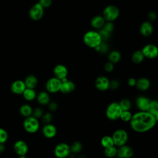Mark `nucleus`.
<instances>
[{"instance_id": "nucleus-10", "label": "nucleus", "mask_w": 158, "mask_h": 158, "mask_svg": "<svg viewBox=\"0 0 158 158\" xmlns=\"http://www.w3.org/2000/svg\"><path fill=\"white\" fill-rule=\"evenodd\" d=\"M44 15V8L41 5L37 2L34 4L29 10L30 17L35 21L40 20Z\"/></svg>"}, {"instance_id": "nucleus-43", "label": "nucleus", "mask_w": 158, "mask_h": 158, "mask_svg": "<svg viewBox=\"0 0 158 158\" xmlns=\"http://www.w3.org/2000/svg\"><path fill=\"white\" fill-rule=\"evenodd\" d=\"M148 17L149 22L154 21L157 19V14L155 11H150L148 14Z\"/></svg>"}, {"instance_id": "nucleus-14", "label": "nucleus", "mask_w": 158, "mask_h": 158, "mask_svg": "<svg viewBox=\"0 0 158 158\" xmlns=\"http://www.w3.org/2000/svg\"><path fill=\"white\" fill-rule=\"evenodd\" d=\"M53 73L54 75V77L61 81L62 80L67 78L68 75V69L64 65L58 64L54 67Z\"/></svg>"}, {"instance_id": "nucleus-19", "label": "nucleus", "mask_w": 158, "mask_h": 158, "mask_svg": "<svg viewBox=\"0 0 158 158\" xmlns=\"http://www.w3.org/2000/svg\"><path fill=\"white\" fill-rule=\"evenodd\" d=\"M57 128L56 126L51 123L45 124L42 129L43 135L47 138H52L57 134Z\"/></svg>"}, {"instance_id": "nucleus-51", "label": "nucleus", "mask_w": 158, "mask_h": 158, "mask_svg": "<svg viewBox=\"0 0 158 158\" xmlns=\"http://www.w3.org/2000/svg\"><path fill=\"white\" fill-rule=\"evenodd\" d=\"M118 1H122V0H118Z\"/></svg>"}, {"instance_id": "nucleus-22", "label": "nucleus", "mask_w": 158, "mask_h": 158, "mask_svg": "<svg viewBox=\"0 0 158 158\" xmlns=\"http://www.w3.org/2000/svg\"><path fill=\"white\" fill-rule=\"evenodd\" d=\"M36 99L41 105H48L50 102V96L46 91L39 93L36 96Z\"/></svg>"}, {"instance_id": "nucleus-15", "label": "nucleus", "mask_w": 158, "mask_h": 158, "mask_svg": "<svg viewBox=\"0 0 158 158\" xmlns=\"http://www.w3.org/2000/svg\"><path fill=\"white\" fill-rule=\"evenodd\" d=\"M14 149L19 156H25L28 151V147L26 142L23 140H18L14 144Z\"/></svg>"}, {"instance_id": "nucleus-8", "label": "nucleus", "mask_w": 158, "mask_h": 158, "mask_svg": "<svg viewBox=\"0 0 158 158\" xmlns=\"http://www.w3.org/2000/svg\"><path fill=\"white\" fill-rule=\"evenodd\" d=\"M144 57L154 59L158 57V47L154 44H147L141 50Z\"/></svg>"}, {"instance_id": "nucleus-21", "label": "nucleus", "mask_w": 158, "mask_h": 158, "mask_svg": "<svg viewBox=\"0 0 158 158\" xmlns=\"http://www.w3.org/2000/svg\"><path fill=\"white\" fill-rule=\"evenodd\" d=\"M151 85L149 80L145 77H141L136 80V83L135 87L141 91H145L148 90Z\"/></svg>"}, {"instance_id": "nucleus-31", "label": "nucleus", "mask_w": 158, "mask_h": 158, "mask_svg": "<svg viewBox=\"0 0 158 158\" xmlns=\"http://www.w3.org/2000/svg\"><path fill=\"white\" fill-rule=\"evenodd\" d=\"M118 104L122 110V111H127V110H130L131 108V102L130 99L127 98H123L121 99L119 102Z\"/></svg>"}, {"instance_id": "nucleus-2", "label": "nucleus", "mask_w": 158, "mask_h": 158, "mask_svg": "<svg viewBox=\"0 0 158 158\" xmlns=\"http://www.w3.org/2000/svg\"><path fill=\"white\" fill-rule=\"evenodd\" d=\"M84 43L88 47L91 48H96L102 41V38L96 30H89L86 31L83 37Z\"/></svg>"}, {"instance_id": "nucleus-34", "label": "nucleus", "mask_w": 158, "mask_h": 158, "mask_svg": "<svg viewBox=\"0 0 158 158\" xmlns=\"http://www.w3.org/2000/svg\"><path fill=\"white\" fill-rule=\"evenodd\" d=\"M132 115L133 114L130 112V110L122 111L120 117V119L124 122H130Z\"/></svg>"}, {"instance_id": "nucleus-16", "label": "nucleus", "mask_w": 158, "mask_h": 158, "mask_svg": "<svg viewBox=\"0 0 158 158\" xmlns=\"http://www.w3.org/2000/svg\"><path fill=\"white\" fill-rule=\"evenodd\" d=\"M61 82H62V85H61L60 91L62 93L69 94L75 90V83L72 81L69 80L67 78L62 80Z\"/></svg>"}, {"instance_id": "nucleus-20", "label": "nucleus", "mask_w": 158, "mask_h": 158, "mask_svg": "<svg viewBox=\"0 0 158 158\" xmlns=\"http://www.w3.org/2000/svg\"><path fill=\"white\" fill-rule=\"evenodd\" d=\"M105 22H106V20L102 17V15H97L94 16L91 19L90 21V24H91V26L93 27V28L99 30L103 27Z\"/></svg>"}, {"instance_id": "nucleus-26", "label": "nucleus", "mask_w": 158, "mask_h": 158, "mask_svg": "<svg viewBox=\"0 0 158 158\" xmlns=\"http://www.w3.org/2000/svg\"><path fill=\"white\" fill-rule=\"evenodd\" d=\"M19 112L22 116L25 117H28L32 115L33 109L30 105L25 104L20 106L19 109Z\"/></svg>"}, {"instance_id": "nucleus-23", "label": "nucleus", "mask_w": 158, "mask_h": 158, "mask_svg": "<svg viewBox=\"0 0 158 158\" xmlns=\"http://www.w3.org/2000/svg\"><path fill=\"white\" fill-rule=\"evenodd\" d=\"M24 83L27 88L35 89L37 85L38 80L35 75H29L25 78Z\"/></svg>"}, {"instance_id": "nucleus-41", "label": "nucleus", "mask_w": 158, "mask_h": 158, "mask_svg": "<svg viewBox=\"0 0 158 158\" xmlns=\"http://www.w3.org/2000/svg\"><path fill=\"white\" fill-rule=\"evenodd\" d=\"M114 69V65L110 62H107L104 65V69L106 72H111Z\"/></svg>"}, {"instance_id": "nucleus-11", "label": "nucleus", "mask_w": 158, "mask_h": 158, "mask_svg": "<svg viewBox=\"0 0 158 158\" xmlns=\"http://www.w3.org/2000/svg\"><path fill=\"white\" fill-rule=\"evenodd\" d=\"M110 80L105 76L101 75L96 78L94 81V85L96 89L101 91H105L109 89Z\"/></svg>"}, {"instance_id": "nucleus-36", "label": "nucleus", "mask_w": 158, "mask_h": 158, "mask_svg": "<svg viewBox=\"0 0 158 158\" xmlns=\"http://www.w3.org/2000/svg\"><path fill=\"white\" fill-rule=\"evenodd\" d=\"M98 32L102 38V40L103 41H106L107 40H108L110 37V35H111V33H109L108 31H107L106 30H104L103 28H101L100 30H98Z\"/></svg>"}, {"instance_id": "nucleus-42", "label": "nucleus", "mask_w": 158, "mask_h": 158, "mask_svg": "<svg viewBox=\"0 0 158 158\" xmlns=\"http://www.w3.org/2000/svg\"><path fill=\"white\" fill-rule=\"evenodd\" d=\"M39 3L41 5V6L44 8L49 7L52 4V0H40Z\"/></svg>"}, {"instance_id": "nucleus-9", "label": "nucleus", "mask_w": 158, "mask_h": 158, "mask_svg": "<svg viewBox=\"0 0 158 158\" xmlns=\"http://www.w3.org/2000/svg\"><path fill=\"white\" fill-rule=\"evenodd\" d=\"M62 82L61 81L56 78L52 77L49 78L46 83V88L48 93H56L60 91Z\"/></svg>"}, {"instance_id": "nucleus-17", "label": "nucleus", "mask_w": 158, "mask_h": 158, "mask_svg": "<svg viewBox=\"0 0 158 158\" xmlns=\"http://www.w3.org/2000/svg\"><path fill=\"white\" fill-rule=\"evenodd\" d=\"M153 25L149 21L143 22L139 27V32L141 35L144 37L151 36L153 32Z\"/></svg>"}, {"instance_id": "nucleus-48", "label": "nucleus", "mask_w": 158, "mask_h": 158, "mask_svg": "<svg viewBox=\"0 0 158 158\" xmlns=\"http://www.w3.org/2000/svg\"><path fill=\"white\" fill-rule=\"evenodd\" d=\"M77 158H86V157H85L84 156H82V155H80V156H79Z\"/></svg>"}, {"instance_id": "nucleus-6", "label": "nucleus", "mask_w": 158, "mask_h": 158, "mask_svg": "<svg viewBox=\"0 0 158 158\" xmlns=\"http://www.w3.org/2000/svg\"><path fill=\"white\" fill-rule=\"evenodd\" d=\"M23 125L25 131L30 133H36L40 128L38 119L32 115L25 118Z\"/></svg>"}, {"instance_id": "nucleus-29", "label": "nucleus", "mask_w": 158, "mask_h": 158, "mask_svg": "<svg viewBox=\"0 0 158 158\" xmlns=\"http://www.w3.org/2000/svg\"><path fill=\"white\" fill-rule=\"evenodd\" d=\"M101 144L104 148L114 146L112 136L105 135L102 136L101 139Z\"/></svg>"}, {"instance_id": "nucleus-50", "label": "nucleus", "mask_w": 158, "mask_h": 158, "mask_svg": "<svg viewBox=\"0 0 158 158\" xmlns=\"http://www.w3.org/2000/svg\"><path fill=\"white\" fill-rule=\"evenodd\" d=\"M115 158H119V157H117H117H115Z\"/></svg>"}, {"instance_id": "nucleus-47", "label": "nucleus", "mask_w": 158, "mask_h": 158, "mask_svg": "<svg viewBox=\"0 0 158 158\" xmlns=\"http://www.w3.org/2000/svg\"><path fill=\"white\" fill-rule=\"evenodd\" d=\"M155 117H156V121H157V123H158V112L156 114V115H155Z\"/></svg>"}, {"instance_id": "nucleus-46", "label": "nucleus", "mask_w": 158, "mask_h": 158, "mask_svg": "<svg viewBox=\"0 0 158 158\" xmlns=\"http://www.w3.org/2000/svg\"><path fill=\"white\" fill-rule=\"evenodd\" d=\"M5 150V146L4 144H1L0 143V154L2 153Z\"/></svg>"}, {"instance_id": "nucleus-18", "label": "nucleus", "mask_w": 158, "mask_h": 158, "mask_svg": "<svg viewBox=\"0 0 158 158\" xmlns=\"http://www.w3.org/2000/svg\"><path fill=\"white\" fill-rule=\"evenodd\" d=\"M25 89L26 86L25 85L24 81L20 80L14 81L10 86L11 91L15 94H22Z\"/></svg>"}, {"instance_id": "nucleus-13", "label": "nucleus", "mask_w": 158, "mask_h": 158, "mask_svg": "<svg viewBox=\"0 0 158 158\" xmlns=\"http://www.w3.org/2000/svg\"><path fill=\"white\" fill-rule=\"evenodd\" d=\"M133 154L134 151L133 148L127 144L117 148V156L119 158H131Z\"/></svg>"}, {"instance_id": "nucleus-5", "label": "nucleus", "mask_w": 158, "mask_h": 158, "mask_svg": "<svg viewBox=\"0 0 158 158\" xmlns=\"http://www.w3.org/2000/svg\"><path fill=\"white\" fill-rule=\"evenodd\" d=\"M120 15L119 9L115 5L107 6L102 11V17L106 22H113Z\"/></svg>"}, {"instance_id": "nucleus-3", "label": "nucleus", "mask_w": 158, "mask_h": 158, "mask_svg": "<svg viewBox=\"0 0 158 158\" xmlns=\"http://www.w3.org/2000/svg\"><path fill=\"white\" fill-rule=\"evenodd\" d=\"M122 112V110L118 102H112L106 107V116L109 120L115 121L120 119Z\"/></svg>"}, {"instance_id": "nucleus-39", "label": "nucleus", "mask_w": 158, "mask_h": 158, "mask_svg": "<svg viewBox=\"0 0 158 158\" xmlns=\"http://www.w3.org/2000/svg\"><path fill=\"white\" fill-rule=\"evenodd\" d=\"M102 28L106 30L109 33H111L114 31V25L113 22H106Z\"/></svg>"}, {"instance_id": "nucleus-4", "label": "nucleus", "mask_w": 158, "mask_h": 158, "mask_svg": "<svg viewBox=\"0 0 158 158\" xmlns=\"http://www.w3.org/2000/svg\"><path fill=\"white\" fill-rule=\"evenodd\" d=\"M114 146L117 148L127 144L128 140V135L127 131L122 128H118L115 130L111 135Z\"/></svg>"}, {"instance_id": "nucleus-45", "label": "nucleus", "mask_w": 158, "mask_h": 158, "mask_svg": "<svg viewBox=\"0 0 158 158\" xmlns=\"http://www.w3.org/2000/svg\"><path fill=\"white\" fill-rule=\"evenodd\" d=\"M136 80L134 78H130L127 80V84L129 86L134 87L136 86Z\"/></svg>"}, {"instance_id": "nucleus-40", "label": "nucleus", "mask_w": 158, "mask_h": 158, "mask_svg": "<svg viewBox=\"0 0 158 158\" xmlns=\"http://www.w3.org/2000/svg\"><path fill=\"white\" fill-rule=\"evenodd\" d=\"M120 86V82L117 79H113L112 80H110L109 82V89L112 90H115L118 88Z\"/></svg>"}, {"instance_id": "nucleus-28", "label": "nucleus", "mask_w": 158, "mask_h": 158, "mask_svg": "<svg viewBox=\"0 0 158 158\" xmlns=\"http://www.w3.org/2000/svg\"><path fill=\"white\" fill-rule=\"evenodd\" d=\"M104 154L108 158H115L117 155V148L115 146L104 148Z\"/></svg>"}, {"instance_id": "nucleus-37", "label": "nucleus", "mask_w": 158, "mask_h": 158, "mask_svg": "<svg viewBox=\"0 0 158 158\" xmlns=\"http://www.w3.org/2000/svg\"><path fill=\"white\" fill-rule=\"evenodd\" d=\"M52 118H53V116L51 112H46L43 114L42 117V120L45 124H48V123H51L52 120Z\"/></svg>"}, {"instance_id": "nucleus-12", "label": "nucleus", "mask_w": 158, "mask_h": 158, "mask_svg": "<svg viewBox=\"0 0 158 158\" xmlns=\"http://www.w3.org/2000/svg\"><path fill=\"white\" fill-rule=\"evenodd\" d=\"M151 99L144 96H139L136 98L135 105L138 111H148Z\"/></svg>"}, {"instance_id": "nucleus-25", "label": "nucleus", "mask_w": 158, "mask_h": 158, "mask_svg": "<svg viewBox=\"0 0 158 158\" xmlns=\"http://www.w3.org/2000/svg\"><path fill=\"white\" fill-rule=\"evenodd\" d=\"M144 59V56L141 50H136L131 55V61L136 64L141 63Z\"/></svg>"}, {"instance_id": "nucleus-49", "label": "nucleus", "mask_w": 158, "mask_h": 158, "mask_svg": "<svg viewBox=\"0 0 158 158\" xmlns=\"http://www.w3.org/2000/svg\"><path fill=\"white\" fill-rule=\"evenodd\" d=\"M18 158H27L25 156H19Z\"/></svg>"}, {"instance_id": "nucleus-1", "label": "nucleus", "mask_w": 158, "mask_h": 158, "mask_svg": "<svg viewBox=\"0 0 158 158\" xmlns=\"http://www.w3.org/2000/svg\"><path fill=\"white\" fill-rule=\"evenodd\" d=\"M129 123L134 131L143 133L152 129L156 126L157 121L155 116L149 112L138 111L133 114Z\"/></svg>"}, {"instance_id": "nucleus-32", "label": "nucleus", "mask_w": 158, "mask_h": 158, "mask_svg": "<svg viewBox=\"0 0 158 158\" xmlns=\"http://www.w3.org/2000/svg\"><path fill=\"white\" fill-rule=\"evenodd\" d=\"M148 112L154 115V116L156 115V114L158 112V100H151Z\"/></svg>"}, {"instance_id": "nucleus-27", "label": "nucleus", "mask_w": 158, "mask_h": 158, "mask_svg": "<svg viewBox=\"0 0 158 158\" xmlns=\"http://www.w3.org/2000/svg\"><path fill=\"white\" fill-rule=\"evenodd\" d=\"M22 95L24 99L28 101L34 100L36 97V94L34 89H30V88H27L23 91V93H22Z\"/></svg>"}, {"instance_id": "nucleus-7", "label": "nucleus", "mask_w": 158, "mask_h": 158, "mask_svg": "<svg viewBox=\"0 0 158 158\" xmlns=\"http://www.w3.org/2000/svg\"><path fill=\"white\" fill-rule=\"evenodd\" d=\"M54 153L57 158H66L71 154L70 145L66 143H60L55 146Z\"/></svg>"}, {"instance_id": "nucleus-44", "label": "nucleus", "mask_w": 158, "mask_h": 158, "mask_svg": "<svg viewBox=\"0 0 158 158\" xmlns=\"http://www.w3.org/2000/svg\"><path fill=\"white\" fill-rule=\"evenodd\" d=\"M48 108L49 109L51 110V111H55L57 110V107H58V106H57V104L56 102H51L48 104Z\"/></svg>"}, {"instance_id": "nucleus-24", "label": "nucleus", "mask_w": 158, "mask_h": 158, "mask_svg": "<svg viewBox=\"0 0 158 158\" xmlns=\"http://www.w3.org/2000/svg\"><path fill=\"white\" fill-rule=\"evenodd\" d=\"M122 55L121 53L117 50H112L109 52L108 54V61L112 62V64L118 63L121 60Z\"/></svg>"}, {"instance_id": "nucleus-30", "label": "nucleus", "mask_w": 158, "mask_h": 158, "mask_svg": "<svg viewBox=\"0 0 158 158\" xmlns=\"http://www.w3.org/2000/svg\"><path fill=\"white\" fill-rule=\"evenodd\" d=\"M71 153L72 154H80L83 149V145L80 141H75L72 143L70 146Z\"/></svg>"}, {"instance_id": "nucleus-35", "label": "nucleus", "mask_w": 158, "mask_h": 158, "mask_svg": "<svg viewBox=\"0 0 158 158\" xmlns=\"http://www.w3.org/2000/svg\"><path fill=\"white\" fill-rule=\"evenodd\" d=\"M8 139V133L6 130L0 128V143L4 144Z\"/></svg>"}, {"instance_id": "nucleus-38", "label": "nucleus", "mask_w": 158, "mask_h": 158, "mask_svg": "<svg viewBox=\"0 0 158 158\" xmlns=\"http://www.w3.org/2000/svg\"><path fill=\"white\" fill-rule=\"evenodd\" d=\"M43 110L40 107H36L34 109H33L32 112V116L36 118H39L40 117H42L43 115Z\"/></svg>"}, {"instance_id": "nucleus-33", "label": "nucleus", "mask_w": 158, "mask_h": 158, "mask_svg": "<svg viewBox=\"0 0 158 158\" xmlns=\"http://www.w3.org/2000/svg\"><path fill=\"white\" fill-rule=\"evenodd\" d=\"M94 49L97 52H98L101 54H106L109 51V46H108L107 43H106V41H102L98 46H97L96 48H94Z\"/></svg>"}]
</instances>
